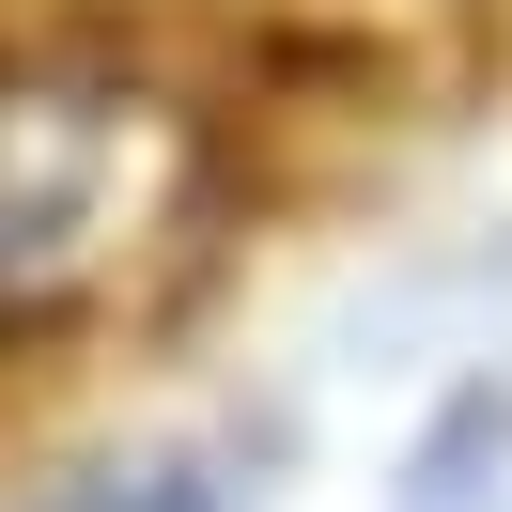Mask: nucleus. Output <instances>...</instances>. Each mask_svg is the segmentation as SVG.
I'll use <instances>...</instances> for the list:
<instances>
[{"instance_id":"obj_1","label":"nucleus","mask_w":512,"mask_h":512,"mask_svg":"<svg viewBox=\"0 0 512 512\" xmlns=\"http://www.w3.org/2000/svg\"><path fill=\"white\" fill-rule=\"evenodd\" d=\"M187 187V125L125 78H0V326H47L140 264Z\"/></svg>"}]
</instances>
